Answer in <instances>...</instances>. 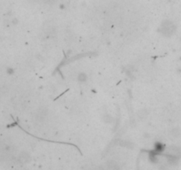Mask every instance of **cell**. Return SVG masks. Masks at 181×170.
<instances>
[{"instance_id":"6da1fadb","label":"cell","mask_w":181,"mask_h":170,"mask_svg":"<svg viewBox=\"0 0 181 170\" xmlns=\"http://www.w3.org/2000/svg\"><path fill=\"white\" fill-rule=\"evenodd\" d=\"M161 30H162V33L163 35H165L167 37H171L176 31V26L172 23V21H164L162 24Z\"/></svg>"},{"instance_id":"7a4b0ae2","label":"cell","mask_w":181,"mask_h":170,"mask_svg":"<svg viewBox=\"0 0 181 170\" xmlns=\"http://www.w3.org/2000/svg\"><path fill=\"white\" fill-rule=\"evenodd\" d=\"M170 136H171L172 137H173V138L179 137V136H180V130H179V129H177V128L172 129V130L170 131Z\"/></svg>"},{"instance_id":"3957f363","label":"cell","mask_w":181,"mask_h":170,"mask_svg":"<svg viewBox=\"0 0 181 170\" xmlns=\"http://www.w3.org/2000/svg\"><path fill=\"white\" fill-rule=\"evenodd\" d=\"M77 79H78L79 82L84 83V82L87 81L88 77H87V75H86V74H84V73H80V74L78 75V78H77Z\"/></svg>"}]
</instances>
